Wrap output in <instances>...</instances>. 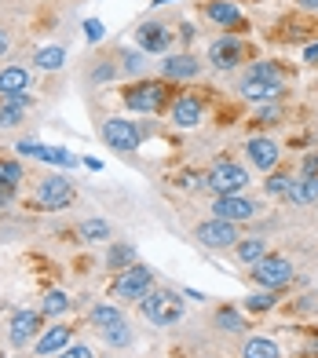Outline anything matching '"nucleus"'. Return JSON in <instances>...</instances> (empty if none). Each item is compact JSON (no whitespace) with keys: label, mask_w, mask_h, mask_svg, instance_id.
<instances>
[{"label":"nucleus","mask_w":318,"mask_h":358,"mask_svg":"<svg viewBox=\"0 0 318 358\" xmlns=\"http://www.w3.org/2000/svg\"><path fill=\"white\" fill-rule=\"evenodd\" d=\"M245 154H249V161H252L260 172H271V169L278 165V157H282V150H278L271 139H249Z\"/></svg>","instance_id":"2eb2a0df"},{"label":"nucleus","mask_w":318,"mask_h":358,"mask_svg":"<svg viewBox=\"0 0 318 358\" xmlns=\"http://www.w3.org/2000/svg\"><path fill=\"white\" fill-rule=\"evenodd\" d=\"M300 8H308V11H318V0H296Z\"/></svg>","instance_id":"79ce46f5"},{"label":"nucleus","mask_w":318,"mask_h":358,"mask_svg":"<svg viewBox=\"0 0 318 358\" xmlns=\"http://www.w3.org/2000/svg\"><path fill=\"white\" fill-rule=\"evenodd\" d=\"M59 358H92V348L73 344V348H66V351H59Z\"/></svg>","instance_id":"e433bc0d"},{"label":"nucleus","mask_w":318,"mask_h":358,"mask_svg":"<svg viewBox=\"0 0 318 358\" xmlns=\"http://www.w3.org/2000/svg\"><path fill=\"white\" fill-rule=\"evenodd\" d=\"M124 70H129V73H143V70H147V62H143V55L129 52V55H124Z\"/></svg>","instance_id":"c9c22d12"},{"label":"nucleus","mask_w":318,"mask_h":358,"mask_svg":"<svg viewBox=\"0 0 318 358\" xmlns=\"http://www.w3.org/2000/svg\"><path fill=\"white\" fill-rule=\"evenodd\" d=\"M252 278L267 289H282L285 282L293 278V264L285 256H263L260 264H252Z\"/></svg>","instance_id":"39448f33"},{"label":"nucleus","mask_w":318,"mask_h":358,"mask_svg":"<svg viewBox=\"0 0 318 358\" xmlns=\"http://www.w3.org/2000/svg\"><path fill=\"white\" fill-rule=\"evenodd\" d=\"M205 15H209L212 22H219V26H238L242 22V8H238L234 0H212V4L205 8Z\"/></svg>","instance_id":"412c9836"},{"label":"nucleus","mask_w":318,"mask_h":358,"mask_svg":"<svg viewBox=\"0 0 318 358\" xmlns=\"http://www.w3.org/2000/svg\"><path fill=\"white\" fill-rule=\"evenodd\" d=\"M136 44L143 48V52H168L172 34H168L165 26H157V22H143L136 29Z\"/></svg>","instance_id":"4468645a"},{"label":"nucleus","mask_w":318,"mask_h":358,"mask_svg":"<svg viewBox=\"0 0 318 358\" xmlns=\"http://www.w3.org/2000/svg\"><path fill=\"white\" fill-rule=\"evenodd\" d=\"M70 348V329L66 325H52L41 340H37V355H59V351H66Z\"/></svg>","instance_id":"6ab92c4d"},{"label":"nucleus","mask_w":318,"mask_h":358,"mask_svg":"<svg viewBox=\"0 0 318 358\" xmlns=\"http://www.w3.org/2000/svg\"><path fill=\"white\" fill-rule=\"evenodd\" d=\"M304 176H318V154H308L304 157Z\"/></svg>","instance_id":"58836bf2"},{"label":"nucleus","mask_w":318,"mask_h":358,"mask_svg":"<svg viewBox=\"0 0 318 358\" xmlns=\"http://www.w3.org/2000/svg\"><path fill=\"white\" fill-rule=\"evenodd\" d=\"M242 355H245V358H282L278 344H275V340H267V336H252Z\"/></svg>","instance_id":"5701e85b"},{"label":"nucleus","mask_w":318,"mask_h":358,"mask_svg":"<svg viewBox=\"0 0 318 358\" xmlns=\"http://www.w3.org/2000/svg\"><path fill=\"white\" fill-rule=\"evenodd\" d=\"M285 198H289L293 205H315L318 201V176H300L289 183V190H285Z\"/></svg>","instance_id":"f3484780"},{"label":"nucleus","mask_w":318,"mask_h":358,"mask_svg":"<svg viewBox=\"0 0 318 358\" xmlns=\"http://www.w3.org/2000/svg\"><path fill=\"white\" fill-rule=\"evenodd\" d=\"M289 183H293L289 176H282V172H275L271 179H267V190H271V194H285V190H289Z\"/></svg>","instance_id":"72a5a7b5"},{"label":"nucleus","mask_w":318,"mask_h":358,"mask_svg":"<svg viewBox=\"0 0 318 358\" xmlns=\"http://www.w3.org/2000/svg\"><path fill=\"white\" fill-rule=\"evenodd\" d=\"M143 318H150L154 325H172L183 318V296H176V292H147L143 296Z\"/></svg>","instance_id":"f257e3e1"},{"label":"nucleus","mask_w":318,"mask_h":358,"mask_svg":"<svg viewBox=\"0 0 318 358\" xmlns=\"http://www.w3.org/2000/svg\"><path fill=\"white\" fill-rule=\"evenodd\" d=\"M238 256H242V264H260V259L267 256V245H263V238H245V241H238Z\"/></svg>","instance_id":"b1692460"},{"label":"nucleus","mask_w":318,"mask_h":358,"mask_svg":"<svg viewBox=\"0 0 318 358\" xmlns=\"http://www.w3.org/2000/svg\"><path fill=\"white\" fill-rule=\"evenodd\" d=\"M85 34H88V41H103V22L99 19H88L85 22Z\"/></svg>","instance_id":"4c0bfd02"},{"label":"nucleus","mask_w":318,"mask_h":358,"mask_svg":"<svg viewBox=\"0 0 318 358\" xmlns=\"http://www.w3.org/2000/svg\"><path fill=\"white\" fill-rule=\"evenodd\" d=\"M124 106L129 110H139V113H154L165 106V85L157 80H143V85H132L124 92Z\"/></svg>","instance_id":"20e7f679"},{"label":"nucleus","mask_w":318,"mask_h":358,"mask_svg":"<svg viewBox=\"0 0 318 358\" xmlns=\"http://www.w3.org/2000/svg\"><path fill=\"white\" fill-rule=\"evenodd\" d=\"M62 59H66V52H62V48H44V52H37V66H41V70H59Z\"/></svg>","instance_id":"c85d7f7f"},{"label":"nucleus","mask_w":318,"mask_h":358,"mask_svg":"<svg viewBox=\"0 0 318 358\" xmlns=\"http://www.w3.org/2000/svg\"><path fill=\"white\" fill-rule=\"evenodd\" d=\"M37 329H41V315L37 311H19L11 318V325H8V336H11L15 348H26L29 340L37 336Z\"/></svg>","instance_id":"9b49d317"},{"label":"nucleus","mask_w":318,"mask_h":358,"mask_svg":"<svg viewBox=\"0 0 318 358\" xmlns=\"http://www.w3.org/2000/svg\"><path fill=\"white\" fill-rule=\"evenodd\" d=\"M198 241L209 249H231L242 238H238V227L227 220H205V223H198Z\"/></svg>","instance_id":"423d86ee"},{"label":"nucleus","mask_w":318,"mask_h":358,"mask_svg":"<svg viewBox=\"0 0 318 358\" xmlns=\"http://www.w3.org/2000/svg\"><path fill=\"white\" fill-rule=\"evenodd\" d=\"M19 154H26V157H41V161H48V165H62V169H73L77 165V157L73 154H66V150H59V146H41V143H19Z\"/></svg>","instance_id":"ddd939ff"},{"label":"nucleus","mask_w":318,"mask_h":358,"mask_svg":"<svg viewBox=\"0 0 318 358\" xmlns=\"http://www.w3.org/2000/svg\"><path fill=\"white\" fill-rule=\"evenodd\" d=\"M308 62H318V44H308V52H304Z\"/></svg>","instance_id":"a19ab883"},{"label":"nucleus","mask_w":318,"mask_h":358,"mask_svg":"<svg viewBox=\"0 0 318 358\" xmlns=\"http://www.w3.org/2000/svg\"><path fill=\"white\" fill-rule=\"evenodd\" d=\"M212 213H216V220L242 223V220H252V216H256V205H252L249 198H242V194H224V198H216Z\"/></svg>","instance_id":"1a4fd4ad"},{"label":"nucleus","mask_w":318,"mask_h":358,"mask_svg":"<svg viewBox=\"0 0 318 358\" xmlns=\"http://www.w3.org/2000/svg\"><path fill=\"white\" fill-rule=\"evenodd\" d=\"M172 121H176L180 128H194V124H201V103H198V99H190V95L176 99V106H172Z\"/></svg>","instance_id":"aec40b11"},{"label":"nucleus","mask_w":318,"mask_h":358,"mask_svg":"<svg viewBox=\"0 0 318 358\" xmlns=\"http://www.w3.org/2000/svg\"><path fill=\"white\" fill-rule=\"evenodd\" d=\"M209 62H212L216 70H234L238 62H242V41H234V37L216 41L209 48Z\"/></svg>","instance_id":"f8f14e48"},{"label":"nucleus","mask_w":318,"mask_h":358,"mask_svg":"<svg viewBox=\"0 0 318 358\" xmlns=\"http://www.w3.org/2000/svg\"><path fill=\"white\" fill-rule=\"evenodd\" d=\"M66 307H70V296H66V292H59V289H52V292H48V296H44L41 311L55 318V315H66Z\"/></svg>","instance_id":"bb28decb"},{"label":"nucleus","mask_w":318,"mask_h":358,"mask_svg":"<svg viewBox=\"0 0 318 358\" xmlns=\"http://www.w3.org/2000/svg\"><path fill=\"white\" fill-rule=\"evenodd\" d=\"M249 183V172L242 165H234V161H219V165L209 169L205 176V187H209L216 198H224V194H242Z\"/></svg>","instance_id":"f03ea898"},{"label":"nucleus","mask_w":318,"mask_h":358,"mask_svg":"<svg viewBox=\"0 0 318 358\" xmlns=\"http://www.w3.org/2000/svg\"><path fill=\"white\" fill-rule=\"evenodd\" d=\"M26 88H29V73L22 66L0 70V95H4V99H11V95H26Z\"/></svg>","instance_id":"a211bd4d"},{"label":"nucleus","mask_w":318,"mask_h":358,"mask_svg":"<svg viewBox=\"0 0 318 358\" xmlns=\"http://www.w3.org/2000/svg\"><path fill=\"white\" fill-rule=\"evenodd\" d=\"M136 264V249L132 245H114L106 252V267H117V271H129Z\"/></svg>","instance_id":"a878e982"},{"label":"nucleus","mask_w":318,"mask_h":358,"mask_svg":"<svg viewBox=\"0 0 318 358\" xmlns=\"http://www.w3.org/2000/svg\"><path fill=\"white\" fill-rule=\"evenodd\" d=\"M249 77H263V80H282V77H278V70L271 66V62H256V66L249 70Z\"/></svg>","instance_id":"473e14b6"},{"label":"nucleus","mask_w":318,"mask_h":358,"mask_svg":"<svg viewBox=\"0 0 318 358\" xmlns=\"http://www.w3.org/2000/svg\"><path fill=\"white\" fill-rule=\"evenodd\" d=\"M70 201H73V187H70L66 176L41 179V187H37V205L41 208H66Z\"/></svg>","instance_id":"0eeeda50"},{"label":"nucleus","mask_w":318,"mask_h":358,"mask_svg":"<svg viewBox=\"0 0 318 358\" xmlns=\"http://www.w3.org/2000/svg\"><path fill=\"white\" fill-rule=\"evenodd\" d=\"M8 201H11V190H8V187H0V205H8Z\"/></svg>","instance_id":"37998d69"},{"label":"nucleus","mask_w":318,"mask_h":358,"mask_svg":"<svg viewBox=\"0 0 318 358\" xmlns=\"http://www.w3.org/2000/svg\"><path fill=\"white\" fill-rule=\"evenodd\" d=\"M154 4H172V0H154Z\"/></svg>","instance_id":"a18cd8bd"},{"label":"nucleus","mask_w":318,"mask_h":358,"mask_svg":"<svg viewBox=\"0 0 318 358\" xmlns=\"http://www.w3.org/2000/svg\"><path fill=\"white\" fill-rule=\"evenodd\" d=\"M106 333V344H114V348H124V344H132V333H129V325H110V329H103Z\"/></svg>","instance_id":"2f4dec72"},{"label":"nucleus","mask_w":318,"mask_h":358,"mask_svg":"<svg viewBox=\"0 0 318 358\" xmlns=\"http://www.w3.org/2000/svg\"><path fill=\"white\" fill-rule=\"evenodd\" d=\"M121 311L114 303H99V307H92V325H99V329H110V325H121Z\"/></svg>","instance_id":"393cba45"},{"label":"nucleus","mask_w":318,"mask_h":358,"mask_svg":"<svg viewBox=\"0 0 318 358\" xmlns=\"http://www.w3.org/2000/svg\"><path fill=\"white\" fill-rule=\"evenodd\" d=\"M154 285V271L143 267V264H132L129 271H121L114 278V296L121 300H143Z\"/></svg>","instance_id":"7ed1b4c3"},{"label":"nucleus","mask_w":318,"mask_h":358,"mask_svg":"<svg viewBox=\"0 0 318 358\" xmlns=\"http://www.w3.org/2000/svg\"><path fill=\"white\" fill-rule=\"evenodd\" d=\"M161 70H165V77H172V80H190V77L201 73V62H198L194 55H168V59L161 62Z\"/></svg>","instance_id":"dca6fc26"},{"label":"nucleus","mask_w":318,"mask_h":358,"mask_svg":"<svg viewBox=\"0 0 318 358\" xmlns=\"http://www.w3.org/2000/svg\"><path fill=\"white\" fill-rule=\"evenodd\" d=\"M19 179H22V169L15 165V161H0V187L15 190V187H19Z\"/></svg>","instance_id":"c756f323"},{"label":"nucleus","mask_w":318,"mask_h":358,"mask_svg":"<svg viewBox=\"0 0 318 358\" xmlns=\"http://www.w3.org/2000/svg\"><path fill=\"white\" fill-rule=\"evenodd\" d=\"M4 52H8V37H4V34H0V55H4Z\"/></svg>","instance_id":"c03bdc74"},{"label":"nucleus","mask_w":318,"mask_h":358,"mask_svg":"<svg viewBox=\"0 0 318 358\" xmlns=\"http://www.w3.org/2000/svg\"><path fill=\"white\" fill-rule=\"evenodd\" d=\"M260 117L271 124V121H278V106H267V110H260Z\"/></svg>","instance_id":"ea45409f"},{"label":"nucleus","mask_w":318,"mask_h":358,"mask_svg":"<svg viewBox=\"0 0 318 358\" xmlns=\"http://www.w3.org/2000/svg\"><path fill=\"white\" fill-rule=\"evenodd\" d=\"M282 92H285L282 80H263V77H245L242 80V95L249 103H275Z\"/></svg>","instance_id":"9d476101"},{"label":"nucleus","mask_w":318,"mask_h":358,"mask_svg":"<svg viewBox=\"0 0 318 358\" xmlns=\"http://www.w3.org/2000/svg\"><path fill=\"white\" fill-rule=\"evenodd\" d=\"M103 139H106V146H114V150H121V154H132L136 146H139V128H136L132 121L110 117V121L103 124Z\"/></svg>","instance_id":"6e6552de"},{"label":"nucleus","mask_w":318,"mask_h":358,"mask_svg":"<svg viewBox=\"0 0 318 358\" xmlns=\"http://www.w3.org/2000/svg\"><path fill=\"white\" fill-rule=\"evenodd\" d=\"M26 106H29L26 95H11V99L0 106V128H15V124H19L26 117Z\"/></svg>","instance_id":"4be33fe9"},{"label":"nucleus","mask_w":318,"mask_h":358,"mask_svg":"<svg viewBox=\"0 0 318 358\" xmlns=\"http://www.w3.org/2000/svg\"><path fill=\"white\" fill-rule=\"evenodd\" d=\"M245 307H249V311H271V307H275V296H249Z\"/></svg>","instance_id":"f704fd0d"},{"label":"nucleus","mask_w":318,"mask_h":358,"mask_svg":"<svg viewBox=\"0 0 318 358\" xmlns=\"http://www.w3.org/2000/svg\"><path fill=\"white\" fill-rule=\"evenodd\" d=\"M216 325H219V329H227V333H234V329H242V315L231 311V307H219V311H216Z\"/></svg>","instance_id":"7c9ffc66"},{"label":"nucleus","mask_w":318,"mask_h":358,"mask_svg":"<svg viewBox=\"0 0 318 358\" xmlns=\"http://www.w3.org/2000/svg\"><path fill=\"white\" fill-rule=\"evenodd\" d=\"M81 238H88V241H106V238H114V234H110V223H103V220H85V223H81Z\"/></svg>","instance_id":"cd10ccee"}]
</instances>
